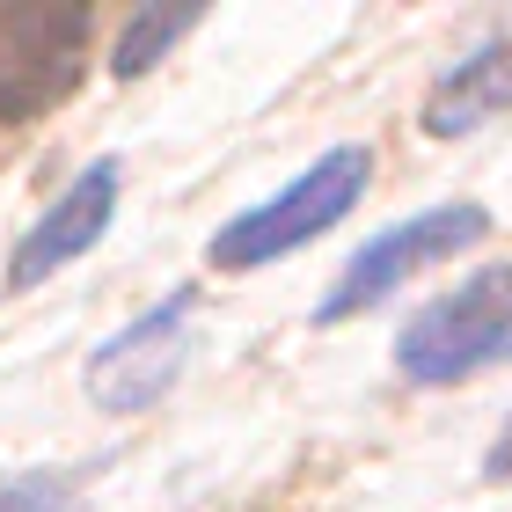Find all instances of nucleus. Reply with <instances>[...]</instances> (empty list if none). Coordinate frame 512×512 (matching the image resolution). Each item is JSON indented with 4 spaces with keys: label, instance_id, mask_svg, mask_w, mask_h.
Instances as JSON below:
<instances>
[{
    "label": "nucleus",
    "instance_id": "nucleus-1",
    "mask_svg": "<svg viewBox=\"0 0 512 512\" xmlns=\"http://www.w3.org/2000/svg\"><path fill=\"white\" fill-rule=\"evenodd\" d=\"M491 352H512V264H491L454 293L425 300V315H410L395 337V366L417 388L469 381Z\"/></svg>",
    "mask_w": 512,
    "mask_h": 512
},
{
    "label": "nucleus",
    "instance_id": "nucleus-2",
    "mask_svg": "<svg viewBox=\"0 0 512 512\" xmlns=\"http://www.w3.org/2000/svg\"><path fill=\"white\" fill-rule=\"evenodd\" d=\"M366 176H374L366 147H330L322 161H308V176H293L271 205L227 220L220 235H213V264L220 271H256V264L293 256L300 242H315L322 227H337L344 213H352L359 191H366Z\"/></svg>",
    "mask_w": 512,
    "mask_h": 512
},
{
    "label": "nucleus",
    "instance_id": "nucleus-3",
    "mask_svg": "<svg viewBox=\"0 0 512 512\" xmlns=\"http://www.w3.org/2000/svg\"><path fill=\"white\" fill-rule=\"evenodd\" d=\"M88 8H0V125H37L81 81Z\"/></svg>",
    "mask_w": 512,
    "mask_h": 512
},
{
    "label": "nucleus",
    "instance_id": "nucleus-4",
    "mask_svg": "<svg viewBox=\"0 0 512 512\" xmlns=\"http://www.w3.org/2000/svg\"><path fill=\"white\" fill-rule=\"evenodd\" d=\"M476 235H491V220H483L476 205H432V213L388 227V235H374V242L352 256V264L337 271V286L322 293L315 322H344V315L374 308V300H388L403 278H417L425 264H439V256H461Z\"/></svg>",
    "mask_w": 512,
    "mask_h": 512
},
{
    "label": "nucleus",
    "instance_id": "nucleus-5",
    "mask_svg": "<svg viewBox=\"0 0 512 512\" xmlns=\"http://www.w3.org/2000/svg\"><path fill=\"white\" fill-rule=\"evenodd\" d=\"M183 359H191V293H169L161 308L132 315L118 337L96 344V359H88V403L132 417L176 388Z\"/></svg>",
    "mask_w": 512,
    "mask_h": 512
},
{
    "label": "nucleus",
    "instance_id": "nucleus-6",
    "mask_svg": "<svg viewBox=\"0 0 512 512\" xmlns=\"http://www.w3.org/2000/svg\"><path fill=\"white\" fill-rule=\"evenodd\" d=\"M110 213H118V161H88V169L52 198V213L15 242V256H8V293L44 286L59 264H74L81 249H96V235L110 227Z\"/></svg>",
    "mask_w": 512,
    "mask_h": 512
},
{
    "label": "nucleus",
    "instance_id": "nucleus-7",
    "mask_svg": "<svg viewBox=\"0 0 512 512\" xmlns=\"http://www.w3.org/2000/svg\"><path fill=\"white\" fill-rule=\"evenodd\" d=\"M512 110V37H491L483 52H469L454 74H439V88L425 96V132L461 139L483 118H505Z\"/></svg>",
    "mask_w": 512,
    "mask_h": 512
},
{
    "label": "nucleus",
    "instance_id": "nucleus-8",
    "mask_svg": "<svg viewBox=\"0 0 512 512\" xmlns=\"http://www.w3.org/2000/svg\"><path fill=\"white\" fill-rule=\"evenodd\" d=\"M191 22H198V8H139V15L125 22L118 59H110V66H118L125 81H132V74H147V66H154L161 52H169V44H176L183 30H191Z\"/></svg>",
    "mask_w": 512,
    "mask_h": 512
},
{
    "label": "nucleus",
    "instance_id": "nucleus-9",
    "mask_svg": "<svg viewBox=\"0 0 512 512\" xmlns=\"http://www.w3.org/2000/svg\"><path fill=\"white\" fill-rule=\"evenodd\" d=\"M74 491L81 483L66 469H30V476H15L8 491H0V512H74Z\"/></svg>",
    "mask_w": 512,
    "mask_h": 512
},
{
    "label": "nucleus",
    "instance_id": "nucleus-10",
    "mask_svg": "<svg viewBox=\"0 0 512 512\" xmlns=\"http://www.w3.org/2000/svg\"><path fill=\"white\" fill-rule=\"evenodd\" d=\"M483 476H491V483H505V476H512V417H505V432H498V447H491V454H483Z\"/></svg>",
    "mask_w": 512,
    "mask_h": 512
},
{
    "label": "nucleus",
    "instance_id": "nucleus-11",
    "mask_svg": "<svg viewBox=\"0 0 512 512\" xmlns=\"http://www.w3.org/2000/svg\"><path fill=\"white\" fill-rule=\"evenodd\" d=\"M505 359H512V352H505Z\"/></svg>",
    "mask_w": 512,
    "mask_h": 512
}]
</instances>
